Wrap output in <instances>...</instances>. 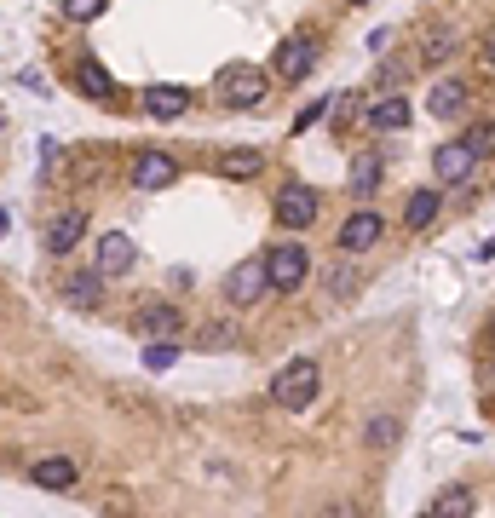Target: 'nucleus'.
Here are the masks:
<instances>
[{
    "label": "nucleus",
    "instance_id": "a211bd4d",
    "mask_svg": "<svg viewBox=\"0 0 495 518\" xmlns=\"http://www.w3.org/2000/svg\"><path fill=\"white\" fill-rule=\"evenodd\" d=\"M64 306H75V311L104 306V277H98V271H75V277H64Z\"/></svg>",
    "mask_w": 495,
    "mask_h": 518
},
{
    "label": "nucleus",
    "instance_id": "2eb2a0df",
    "mask_svg": "<svg viewBox=\"0 0 495 518\" xmlns=\"http://www.w3.org/2000/svg\"><path fill=\"white\" fill-rule=\"evenodd\" d=\"M380 173H386L380 156H375V150H363V156H352V167H346V190H352L357 202H369V196L380 190Z\"/></svg>",
    "mask_w": 495,
    "mask_h": 518
},
{
    "label": "nucleus",
    "instance_id": "7c9ffc66",
    "mask_svg": "<svg viewBox=\"0 0 495 518\" xmlns=\"http://www.w3.org/2000/svg\"><path fill=\"white\" fill-rule=\"evenodd\" d=\"M484 64H490V70H495V35H490V41H484Z\"/></svg>",
    "mask_w": 495,
    "mask_h": 518
},
{
    "label": "nucleus",
    "instance_id": "7ed1b4c3",
    "mask_svg": "<svg viewBox=\"0 0 495 518\" xmlns=\"http://www.w3.org/2000/svg\"><path fill=\"white\" fill-rule=\"evenodd\" d=\"M139 265V242L127 231H104L98 236V248H93V271L104 277V283H116V277H127Z\"/></svg>",
    "mask_w": 495,
    "mask_h": 518
},
{
    "label": "nucleus",
    "instance_id": "412c9836",
    "mask_svg": "<svg viewBox=\"0 0 495 518\" xmlns=\"http://www.w3.org/2000/svg\"><path fill=\"white\" fill-rule=\"evenodd\" d=\"M213 167H219L225 179H260V173H265V156H260V150H248V144H236V150H225Z\"/></svg>",
    "mask_w": 495,
    "mask_h": 518
},
{
    "label": "nucleus",
    "instance_id": "c85d7f7f",
    "mask_svg": "<svg viewBox=\"0 0 495 518\" xmlns=\"http://www.w3.org/2000/svg\"><path fill=\"white\" fill-rule=\"evenodd\" d=\"M329 283H334V294H357V271L340 265V271H329Z\"/></svg>",
    "mask_w": 495,
    "mask_h": 518
},
{
    "label": "nucleus",
    "instance_id": "dca6fc26",
    "mask_svg": "<svg viewBox=\"0 0 495 518\" xmlns=\"http://www.w3.org/2000/svg\"><path fill=\"white\" fill-rule=\"evenodd\" d=\"M426 110L438 121H461L467 116V81H438V87L426 93Z\"/></svg>",
    "mask_w": 495,
    "mask_h": 518
},
{
    "label": "nucleus",
    "instance_id": "5701e85b",
    "mask_svg": "<svg viewBox=\"0 0 495 518\" xmlns=\"http://www.w3.org/2000/svg\"><path fill=\"white\" fill-rule=\"evenodd\" d=\"M449 52H455V29L438 24V29H426L421 35V64H444Z\"/></svg>",
    "mask_w": 495,
    "mask_h": 518
},
{
    "label": "nucleus",
    "instance_id": "f3484780",
    "mask_svg": "<svg viewBox=\"0 0 495 518\" xmlns=\"http://www.w3.org/2000/svg\"><path fill=\"white\" fill-rule=\"evenodd\" d=\"M409 116H415V110H409V98H398V93H386V98L369 104V127H375V133H403Z\"/></svg>",
    "mask_w": 495,
    "mask_h": 518
},
{
    "label": "nucleus",
    "instance_id": "4be33fe9",
    "mask_svg": "<svg viewBox=\"0 0 495 518\" xmlns=\"http://www.w3.org/2000/svg\"><path fill=\"white\" fill-rule=\"evenodd\" d=\"M75 87L87 98H116V75L104 70L98 58H81V64H75Z\"/></svg>",
    "mask_w": 495,
    "mask_h": 518
},
{
    "label": "nucleus",
    "instance_id": "f257e3e1",
    "mask_svg": "<svg viewBox=\"0 0 495 518\" xmlns=\"http://www.w3.org/2000/svg\"><path fill=\"white\" fill-rule=\"evenodd\" d=\"M317 392H323V369H317L311 357H294V363H283V375L271 380V398H277V409H288V415L311 409V403H317Z\"/></svg>",
    "mask_w": 495,
    "mask_h": 518
},
{
    "label": "nucleus",
    "instance_id": "39448f33",
    "mask_svg": "<svg viewBox=\"0 0 495 518\" xmlns=\"http://www.w3.org/2000/svg\"><path fill=\"white\" fill-rule=\"evenodd\" d=\"M432 173H438V185H467L478 173V150L467 139H444L432 150Z\"/></svg>",
    "mask_w": 495,
    "mask_h": 518
},
{
    "label": "nucleus",
    "instance_id": "b1692460",
    "mask_svg": "<svg viewBox=\"0 0 495 518\" xmlns=\"http://www.w3.org/2000/svg\"><path fill=\"white\" fill-rule=\"evenodd\" d=\"M363 438H369V449H392L403 438V426L392 421V415H375V421L363 426Z\"/></svg>",
    "mask_w": 495,
    "mask_h": 518
},
{
    "label": "nucleus",
    "instance_id": "1a4fd4ad",
    "mask_svg": "<svg viewBox=\"0 0 495 518\" xmlns=\"http://www.w3.org/2000/svg\"><path fill=\"white\" fill-rule=\"evenodd\" d=\"M380 236H386V219H380L375 208H357L352 219H346V225H340V236H334V242H340V254H369V248H375Z\"/></svg>",
    "mask_w": 495,
    "mask_h": 518
},
{
    "label": "nucleus",
    "instance_id": "423d86ee",
    "mask_svg": "<svg viewBox=\"0 0 495 518\" xmlns=\"http://www.w3.org/2000/svg\"><path fill=\"white\" fill-rule=\"evenodd\" d=\"M265 288H271V271H265V254H254L225 277V300L231 306H254V300H265Z\"/></svg>",
    "mask_w": 495,
    "mask_h": 518
},
{
    "label": "nucleus",
    "instance_id": "9b49d317",
    "mask_svg": "<svg viewBox=\"0 0 495 518\" xmlns=\"http://www.w3.org/2000/svg\"><path fill=\"white\" fill-rule=\"evenodd\" d=\"M179 156H167V150H144L139 162H133V190H173L179 185Z\"/></svg>",
    "mask_w": 495,
    "mask_h": 518
},
{
    "label": "nucleus",
    "instance_id": "ddd939ff",
    "mask_svg": "<svg viewBox=\"0 0 495 518\" xmlns=\"http://www.w3.org/2000/svg\"><path fill=\"white\" fill-rule=\"evenodd\" d=\"M87 236V208H64L47 219V254H75V242Z\"/></svg>",
    "mask_w": 495,
    "mask_h": 518
},
{
    "label": "nucleus",
    "instance_id": "0eeeda50",
    "mask_svg": "<svg viewBox=\"0 0 495 518\" xmlns=\"http://www.w3.org/2000/svg\"><path fill=\"white\" fill-rule=\"evenodd\" d=\"M271 70H277V81H283V87L306 81V75L317 70V41H311V35H288L283 47H277V64H271Z\"/></svg>",
    "mask_w": 495,
    "mask_h": 518
},
{
    "label": "nucleus",
    "instance_id": "4468645a",
    "mask_svg": "<svg viewBox=\"0 0 495 518\" xmlns=\"http://www.w3.org/2000/svg\"><path fill=\"white\" fill-rule=\"evenodd\" d=\"M144 116H156V121H179L190 110V93L185 87H167V81H156V87H144Z\"/></svg>",
    "mask_w": 495,
    "mask_h": 518
},
{
    "label": "nucleus",
    "instance_id": "cd10ccee",
    "mask_svg": "<svg viewBox=\"0 0 495 518\" xmlns=\"http://www.w3.org/2000/svg\"><path fill=\"white\" fill-rule=\"evenodd\" d=\"M202 346H208V352H225V346H236L231 323H208V334H202Z\"/></svg>",
    "mask_w": 495,
    "mask_h": 518
},
{
    "label": "nucleus",
    "instance_id": "bb28decb",
    "mask_svg": "<svg viewBox=\"0 0 495 518\" xmlns=\"http://www.w3.org/2000/svg\"><path fill=\"white\" fill-rule=\"evenodd\" d=\"M461 139H467L472 150H478V162H484V156H495V121H472Z\"/></svg>",
    "mask_w": 495,
    "mask_h": 518
},
{
    "label": "nucleus",
    "instance_id": "a878e982",
    "mask_svg": "<svg viewBox=\"0 0 495 518\" xmlns=\"http://www.w3.org/2000/svg\"><path fill=\"white\" fill-rule=\"evenodd\" d=\"M104 6H110V0H58V12H64L70 24H93Z\"/></svg>",
    "mask_w": 495,
    "mask_h": 518
},
{
    "label": "nucleus",
    "instance_id": "393cba45",
    "mask_svg": "<svg viewBox=\"0 0 495 518\" xmlns=\"http://www.w3.org/2000/svg\"><path fill=\"white\" fill-rule=\"evenodd\" d=\"M179 363V340H150L144 346V369H173Z\"/></svg>",
    "mask_w": 495,
    "mask_h": 518
},
{
    "label": "nucleus",
    "instance_id": "473e14b6",
    "mask_svg": "<svg viewBox=\"0 0 495 518\" xmlns=\"http://www.w3.org/2000/svg\"><path fill=\"white\" fill-rule=\"evenodd\" d=\"M0 127H6V121H0Z\"/></svg>",
    "mask_w": 495,
    "mask_h": 518
},
{
    "label": "nucleus",
    "instance_id": "c756f323",
    "mask_svg": "<svg viewBox=\"0 0 495 518\" xmlns=\"http://www.w3.org/2000/svg\"><path fill=\"white\" fill-rule=\"evenodd\" d=\"M323 110H334V98H329V104H311V110H300V121H294V133H306L311 121L323 116Z\"/></svg>",
    "mask_w": 495,
    "mask_h": 518
},
{
    "label": "nucleus",
    "instance_id": "6e6552de",
    "mask_svg": "<svg viewBox=\"0 0 495 518\" xmlns=\"http://www.w3.org/2000/svg\"><path fill=\"white\" fill-rule=\"evenodd\" d=\"M29 484L35 490H52V495H70L81 484V467H75L70 455H35L29 461Z\"/></svg>",
    "mask_w": 495,
    "mask_h": 518
},
{
    "label": "nucleus",
    "instance_id": "20e7f679",
    "mask_svg": "<svg viewBox=\"0 0 495 518\" xmlns=\"http://www.w3.org/2000/svg\"><path fill=\"white\" fill-rule=\"evenodd\" d=\"M265 271H271V288H277V294H294V288L311 277V259H306L300 242H277V248L265 254Z\"/></svg>",
    "mask_w": 495,
    "mask_h": 518
},
{
    "label": "nucleus",
    "instance_id": "f03ea898",
    "mask_svg": "<svg viewBox=\"0 0 495 518\" xmlns=\"http://www.w3.org/2000/svg\"><path fill=\"white\" fill-rule=\"evenodd\" d=\"M219 104H231V110H254V104H265V93H271V75L254 70V64H231V70H219Z\"/></svg>",
    "mask_w": 495,
    "mask_h": 518
},
{
    "label": "nucleus",
    "instance_id": "aec40b11",
    "mask_svg": "<svg viewBox=\"0 0 495 518\" xmlns=\"http://www.w3.org/2000/svg\"><path fill=\"white\" fill-rule=\"evenodd\" d=\"M432 518H467V513H478V495L467 490V484H449V490H438L432 495V507H426Z\"/></svg>",
    "mask_w": 495,
    "mask_h": 518
},
{
    "label": "nucleus",
    "instance_id": "9d476101",
    "mask_svg": "<svg viewBox=\"0 0 495 518\" xmlns=\"http://www.w3.org/2000/svg\"><path fill=\"white\" fill-rule=\"evenodd\" d=\"M317 213H323V196L311 185H288L283 196H277V225H283V231H306Z\"/></svg>",
    "mask_w": 495,
    "mask_h": 518
},
{
    "label": "nucleus",
    "instance_id": "2f4dec72",
    "mask_svg": "<svg viewBox=\"0 0 495 518\" xmlns=\"http://www.w3.org/2000/svg\"><path fill=\"white\" fill-rule=\"evenodd\" d=\"M346 6H369V0H346Z\"/></svg>",
    "mask_w": 495,
    "mask_h": 518
},
{
    "label": "nucleus",
    "instance_id": "6ab92c4d",
    "mask_svg": "<svg viewBox=\"0 0 495 518\" xmlns=\"http://www.w3.org/2000/svg\"><path fill=\"white\" fill-rule=\"evenodd\" d=\"M438 208H444V190H415V196L403 202V225H409V231L421 236L426 225L438 219Z\"/></svg>",
    "mask_w": 495,
    "mask_h": 518
},
{
    "label": "nucleus",
    "instance_id": "f8f14e48",
    "mask_svg": "<svg viewBox=\"0 0 495 518\" xmlns=\"http://www.w3.org/2000/svg\"><path fill=\"white\" fill-rule=\"evenodd\" d=\"M133 329L150 334V340H179L185 317H179V306H167V300H144V306L133 311Z\"/></svg>",
    "mask_w": 495,
    "mask_h": 518
}]
</instances>
